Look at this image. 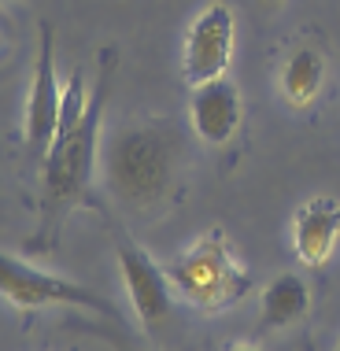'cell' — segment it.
<instances>
[{"label": "cell", "instance_id": "1", "mask_svg": "<svg viewBox=\"0 0 340 351\" xmlns=\"http://www.w3.org/2000/svg\"><path fill=\"white\" fill-rule=\"evenodd\" d=\"M115 82V49L100 52V67H97V82H93V97H89V111L82 115L78 126L56 134L49 156H45V196H41V230H37L34 248L37 252H52L56 237L67 211L85 196L89 189V170L97 159V141H100V122H104V108H108V93Z\"/></svg>", "mask_w": 340, "mask_h": 351}, {"label": "cell", "instance_id": "2", "mask_svg": "<svg viewBox=\"0 0 340 351\" xmlns=\"http://www.w3.org/2000/svg\"><path fill=\"white\" fill-rule=\"evenodd\" d=\"M185 159V134L170 119H137L104 145V182L119 204L148 211L170 193Z\"/></svg>", "mask_w": 340, "mask_h": 351}, {"label": "cell", "instance_id": "3", "mask_svg": "<svg viewBox=\"0 0 340 351\" xmlns=\"http://www.w3.org/2000/svg\"><path fill=\"white\" fill-rule=\"evenodd\" d=\"M170 281H174V289L182 292L189 303H196V307H204V311L230 307V303H237L252 285L248 270L230 255V244H226L222 230L204 233L200 241L170 267Z\"/></svg>", "mask_w": 340, "mask_h": 351}, {"label": "cell", "instance_id": "4", "mask_svg": "<svg viewBox=\"0 0 340 351\" xmlns=\"http://www.w3.org/2000/svg\"><path fill=\"white\" fill-rule=\"evenodd\" d=\"M0 296L19 311L85 307V311H97V315H108V318L119 315L100 292L85 289V285L71 281V278H60V274L37 270L26 259H15V255H4V252H0Z\"/></svg>", "mask_w": 340, "mask_h": 351}, {"label": "cell", "instance_id": "5", "mask_svg": "<svg viewBox=\"0 0 340 351\" xmlns=\"http://www.w3.org/2000/svg\"><path fill=\"white\" fill-rule=\"evenodd\" d=\"M60 111H63V89L56 78V34L49 23H41V45H37V63L30 78V97H26L23 115V137L34 156H49L56 134H60Z\"/></svg>", "mask_w": 340, "mask_h": 351}, {"label": "cell", "instance_id": "6", "mask_svg": "<svg viewBox=\"0 0 340 351\" xmlns=\"http://www.w3.org/2000/svg\"><path fill=\"white\" fill-rule=\"evenodd\" d=\"M233 12L226 4H207L200 15L193 19L185 34V82L200 85L211 78H222L233 56Z\"/></svg>", "mask_w": 340, "mask_h": 351}, {"label": "cell", "instance_id": "7", "mask_svg": "<svg viewBox=\"0 0 340 351\" xmlns=\"http://www.w3.org/2000/svg\"><path fill=\"white\" fill-rule=\"evenodd\" d=\"M119 270L126 281L130 303H134V315L145 329H159L170 318L174 307V281L163 267H156L141 248H119Z\"/></svg>", "mask_w": 340, "mask_h": 351}, {"label": "cell", "instance_id": "8", "mask_svg": "<svg viewBox=\"0 0 340 351\" xmlns=\"http://www.w3.org/2000/svg\"><path fill=\"white\" fill-rule=\"evenodd\" d=\"M241 93L230 78H211L193 85L189 97V126L204 145H226L241 126Z\"/></svg>", "mask_w": 340, "mask_h": 351}, {"label": "cell", "instance_id": "9", "mask_svg": "<svg viewBox=\"0 0 340 351\" xmlns=\"http://www.w3.org/2000/svg\"><path fill=\"white\" fill-rule=\"evenodd\" d=\"M337 241H340V204L329 200V196L307 200L304 211L296 215V226H292V248H296L300 263L311 270L326 267L337 252Z\"/></svg>", "mask_w": 340, "mask_h": 351}, {"label": "cell", "instance_id": "10", "mask_svg": "<svg viewBox=\"0 0 340 351\" xmlns=\"http://www.w3.org/2000/svg\"><path fill=\"white\" fill-rule=\"evenodd\" d=\"M311 307V289L300 274H281L278 281H270V289L263 292V311H259V329H285L292 322H300Z\"/></svg>", "mask_w": 340, "mask_h": 351}, {"label": "cell", "instance_id": "11", "mask_svg": "<svg viewBox=\"0 0 340 351\" xmlns=\"http://www.w3.org/2000/svg\"><path fill=\"white\" fill-rule=\"evenodd\" d=\"M326 63L315 49H300L289 56L285 71H281V93L292 108H307L311 100L318 97V85H322Z\"/></svg>", "mask_w": 340, "mask_h": 351}, {"label": "cell", "instance_id": "12", "mask_svg": "<svg viewBox=\"0 0 340 351\" xmlns=\"http://www.w3.org/2000/svg\"><path fill=\"white\" fill-rule=\"evenodd\" d=\"M115 348H119V351H141V348H134V344H126V340H115Z\"/></svg>", "mask_w": 340, "mask_h": 351}, {"label": "cell", "instance_id": "13", "mask_svg": "<svg viewBox=\"0 0 340 351\" xmlns=\"http://www.w3.org/2000/svg\"><path fill=\"white\" fill-rule=\"evenodd\" d=\"M230 351H263V348H230Z\"/></svg>", "mask_w": 340, "mask_h": 351}, {"label": "cell", "instance_id": "14", "mask_svg": "<svg viewBox=\"0 0 340 351\" xmlns=\"http://www.w3.org/2000/svg\"><path fill=\"white\" fill-rule=\"evenodd\" d=\"M267 4H281V0H267Z\"/></svg>", "mask_w": 340, "mask_h": 351}, {"label": "cell", "instance_id": "15", "mask_svg": "<svg viewBox=\"0 0 340 351\" xmlns=\"http://www.w3.org/2000/svg\"><path fill=\"white\" fill-rule=\"evenodd\" d=\"M337 351H340V348H337Z\"/></svg>", "mask_w": 340, "mask_h": 351}]
</instances>
